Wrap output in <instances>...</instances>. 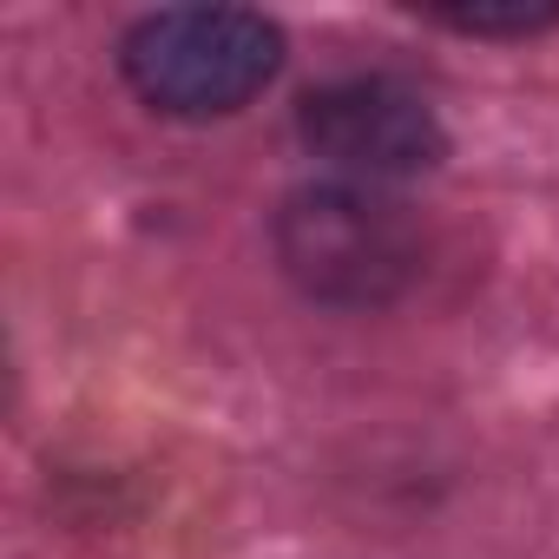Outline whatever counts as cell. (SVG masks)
<instances>
[{
    "mask_svg": "<svg viewBox=\"0 0 559 559\" xmlns=\"http://www.w3.org/2000/svg\"><path fill=\"white\" fill-rule=\"evenodd\" d=\"M132 93L165 119H230L284 67V34L250 8H165L119 40Z\"/></svg>",
    "mask_w": 559,
    "mask_h": 559,
    "instance_id": "1",
    "label": "cell"
},
{
    "mask_svg": "<svg viewBox=\"0 0 559 559\" xmlns=\"http://www.w3.org/2000/svg\"><path fill=\"white\" fill-rule=\"evenodd\" d=\"M276 257L317 304L376 310L421 276V224L376 185H310L276 211Z\"/></svg>",
    "mask_w": 559,
    "mask_h": 559,
    "instance_id": "2",
    "label": "cell"
},
{
    "mask_svg": "<svg viewBox=\"0 0 559 559\" xmlns=\"http://www.w3.org/2000/svg\"><path fill=\"white\" fill-rule=\"evenodd\" d=\"M297 139L330 171H343V185H395V178H421L448 158L441 112L415 86L382 80V73L304 93Z\"/></svg>",
    "mask_w": 559,
    "mask_h": 559,
    "instance_id": "3",
    "label": "cell"
},
{
    "mask_svg": "<svg viewBox=\"0 0 559 559\" xmlns=\"http://www.w3.org/2000/svg\"><path fill=\"white\" fill-rule=\"evenodd\" d=\"M428 21L454 27V34H487V40H526L559 27L552 0H507V8H428Z\"/></svg>",
    "mask_w": 559,
    "mask_h": 559,
    "instance_id": "4",
    "label": "cell"
}]
</instances>
